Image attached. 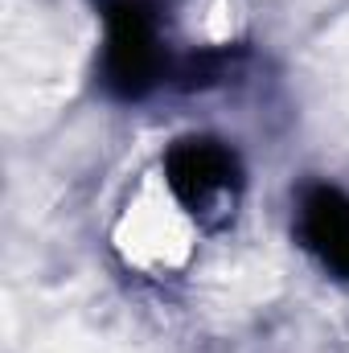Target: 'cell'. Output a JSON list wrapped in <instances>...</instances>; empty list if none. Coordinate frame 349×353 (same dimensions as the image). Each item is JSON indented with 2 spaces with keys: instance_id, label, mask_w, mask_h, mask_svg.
I'll return each instance as SVG.
<instances>
[{
  "instance_id": "6da1fadb",
  "label": "cell",
  "mask_w": 349,
  "mask_h": 353,
  "mask_svg": "<svg viewBox=\"0 0 349 353\" xmlns=\"http://www.w3.org/2000/svg\"><path fill=\"white\" fill-rule=\"evenodd\" d=\"M165 74V54L157 37L152 0H111L107 4V50L103 87L115 99H144Z\"/></svg>"
},
{
  "instance_id": "7a4b0ae2",
  "label": "cell",
  "mask_w": 349,
  "mask_h": 353,
  "mask_svg": "<svg viewBox=\"0 0 349 353\" xmlns=\"http://www.w3.org/2000/svg\"><path fill=\"white\" fill-rule=\"evenodd\" d=\"M165 176H169L173 193L193 214H206L210 205L226 201L239 189V176L243 173H239V157L222 140L193 136V140H177L169 148Z\"/></svg>"
},
{
  "instance_id": "3957f363",
  "label": "cell",
  "mask_w": 349,
  "mask_h": 353,
  "mask_svg": "<svg viewBox=\"0 0 349 353\" xmlns=\"http://www.w3.org/2000/svg\"><path fill=\"white\" fill-rule=\"evenodd\" d=\"M300 234L304 247L329 267L333 275L349 279V197L341 189L317 185L300 201Z\"/></svg>"
},
{
  "instance_id": "277c9868",
  "label": "cell",
  "mask_w": 349,
  "mask_h": 353,
  "mask_svg": "<svg viewBox=\"0 0 349 353\" xmlns=\"http://www.w3.org/2000/svg\"><path fill=\"white\" fill-rule=\"evenodd\" d=\"M222 66H226V54H193L181 70H177V79H181V87H210V83H218L222 79Z\"/></svg>"
}]
</instances>
